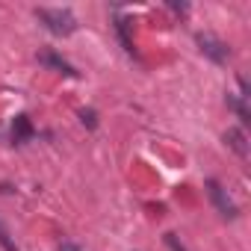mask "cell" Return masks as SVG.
Segmentation results:
<instances>
[{"mask_svg": "<svg viewBox=\"0 0 251 251\" xmlns=\"http://www.w3.org/2000/svg\"><path fill=\"white\" fill-rule=\"evenodd\" d=\"M59 251H77V245H59Z\"/></svg>", "mask_w": 251, "mask_h": 251, "instance_id": "12", "label": "cell"}, {"mask_svg": "<svg viewBox=\"0 0 251 251\" xmlns=\"http://www.w3.org/2000/svg\"><path fill=\"white\" fill-rule=\"evenodd\" d=\"M225 142H227V145H230V148H233V151H236V154L242 157V160L248 157V139H245V133H242V130L230 127V130L225 133Z\"/></svg>", "mask_w": 251, "mask_h": 251, "instance_id": "7", "label": "cell"}, {"mask_svg": "<svg viewBox=\"0 0 251 251\" xmlns=\"http://www.w3.org/2000/svg\"><path fill=\"white\" fill-rule=\"evenodd\" d=\"M80 121L86 124L89 130H95V127H98V112H95V109H83V112H80Z\"/></svg>", "mask_w": 251, "mask_h": 251, "instance_id": "9", "label": "cell"}, {"mask_svg": "<svg viewBox=\"0 0 251 251\" xmlns=\"http://www.w3.org/2000/svg\"><path fill=\"white\" fill-rule=\"evenodd\" d=\"M166 245H169L172 251H186V248L177 242V236H175V233H166Z\"/></svg>", "mask_w": 251, "mask_h": 251, "instance_id": "11", "label": "cell"}, {"mask_svg": "<svg viewBox=\"0 0 251 251\" xmlns=\"http://www.w3.org/2000/svg\"><path fill=\"white\" fill-rule=\"evenodd\" d=\"M39 62L48 65V68H53V71H59V74H65V77H77L74 65L65 62V59H62L59 53H53V50H42V53H39Z\"/></svg>", "mask_w": 251, "mask_h": 251, "instance_id": "6", "label": "cell"}, {"mask_svg": "<svg viewBox=\"0 0 251 251\" xmlns=\"http://www.w3.org/2000/svg\"><path fill=\"white\" fill-rule=\"evenodd\" d=\"M207 192H210V201L216 204V210H219L225 219H236V204L227 198V192L222 189L219 180H207Z\"/></svg>", "mask_w": 251, "mask_h": 251, "instance_id": "4", "label": "cell"}, {"mask_svg": "<svg viewBox=\"0 0 251 251\" xmlns=\"http://www.w3.org/2000/svg\"><path fill=\"white\" fill-rule=\"evenodd\" d=\"M195 42H198V50H201L207 59H213L216 65L227 62V56H230V48H227L222 39H216L213 33H198V36H195Z\"/></svg>", "mask_w": 251, "mask_h": 251, "instance_id": "2", "label": "cell"}, {"mask_svg": "<svg viewBox=\"0 0 251 251\" xmlns=\"http://www.w3.org/2000/svg\"><path fill=\"white\" fill-rule=\"evenodd\" d=\"M115 30H118V39H121L124 50H127V53H136V50H133V39H130V24L124 21V18H118V21H115Z\"/></svg>", "mask_w": 251, "mask_h": 251, "instance_id": "8", "label": "cell"}, {"mask_svg": "<svg viewBox=\"0 0 251 251\" xmlns=\"http://www.w3.org/2000/svg\"><path fill=\"white\" fill-rule=\"evenodd\" d=\"M236 83H239V95H230V92H227V106L239 115V121L248 127V124H251V109H248V83H245L242 77H236Z\"/></svg>", "mask_w": 251, "mask_h": 251, "instance_id": "3", "label": "cell"}, {"mask_svg": "<svg viewBox=\"0 0 251 251\" xmlns=\"http://www.w3.org/2000/svg\"><path fill=\"white\" fill-rule=\"evenodd\" d=\"M33 136H36V127H33L30 115H15V121H12V142L15 145H24Z\"/></svg>", "mask_w": 251, "mask_h": 251, "instance_id": "5", "label": "cell"}, {"mask_svg": "<svg viewBox=\"0 0 251 251\" xmlns=\"http://www.w3.org/2000/svg\"><path fill=\"white\" fill-rule=\"evenodd\" d=\"M0 245H3L6 251H18V245L9 239V233H6V227H3V225H0Z\"/></svg>", "mask_w": 251, "mask_h": 251, "instance_id": "10", "label": "cell"}, {"mask_svg": "<svg viewBox=\"0 0 251 251\" xmlns=\"http://www.w3.org/2000/svg\"><path fill=\"white\" fill-rule=\"evenodd\" d=\"M36 18L53 33V36H71L74 33V27H77V18L71 15V9H59V6H42V9H36Z\"/></svg>", "mask_w": 251, "mask_h": 251, "instance_id": "1", "label": "cell"}]
</instances>
